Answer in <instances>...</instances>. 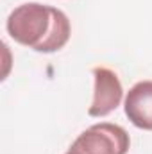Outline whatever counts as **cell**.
I'll return each mask as SVG.
<instances>
[{
  "label": "cell",
  "instance_id": "cell-1",
  "mask_svg": "<svg viewBox=\"0 0 152 154\" xmlns=\"http://www.w3.org/2000/svg\"><path fill=\"white\" fill-rule=\"evenodd\" d=\"M5 29L16 43L43 54L61 50L72 34L70 20L61 9L38 2L14 7L7 16Z\"/></svg>",
  "mask_w": 152,
  "mask_h": 154
},
{
  "label": "cell",
  "instance_id": "cell-2",
  "mask_svg": "<svg viewBox=\"0 0 152 154\" xmlns=\"http://www.w3.org/2000/svg\"><path fill=\"white\" fill-rule=\"evenodd\" d=\"M131 138L122 125L100 122L82 131L65 154H127Z\"/></svg>",
  "mask_w": 152,
  "mask_h": 154
},
{
  "label": "cell",
  "instance_id": "cell-3",
  "mask_svg": "<svg viewBox=\"0 0 152 154\" xmlns=\"http://www.w3.org/2000/svg\"><path fill=\"white\" fill-rule=\"evenodd\" d=\"M95 79V90H93V102L88 108L90 116H106L114 111L122 99H123V88L122 82L111 68L106 66H95L93 68Z\"/></svg>",
  "mask_w": 152,
  "mask_h": 154
},
{
  "label": "cell",
  "instance_id": "cell-4",
  "mask_svg": "<svg viewBox=\"0 0 152 154\" xmlns=\"http://www.w3.org/2000/svg\"><path fill=\"white\" fill-rule=\"evenodd\" d=\"M123 109L132 125L152 131V81H140L127 91Z\"/></svg>",
  "mask_w": 152,
  "mask_h": 154
}]
</instances>
